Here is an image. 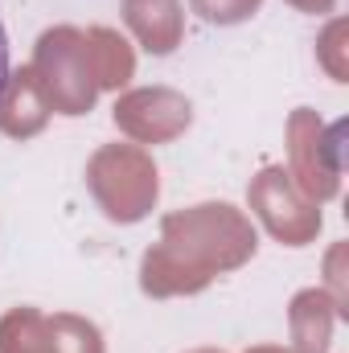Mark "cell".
Here are the masks:
<instances>
[{"mask_svg": "<svg viewBox=\"0 0 349 353\" xmlns=\"http://www.w3.org/2000/svg\"><path fill=\"white\" fill-rule=\"evenodd\" d=\"M8 79H12V58H8V29H4V17H0V103L8 94Z\"/></svg>", "mask_w": 349, "mask_h": 353, "instance_id": "cell-1", "label": "cell"}]
</instances>
